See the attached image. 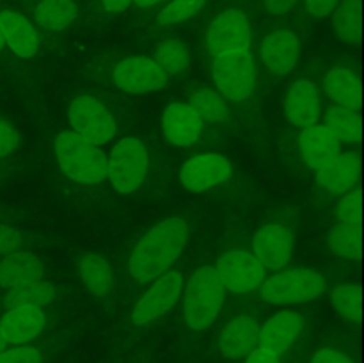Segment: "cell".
Listing matches in <instances>:
<instances>
[{
  "instance_id": "cell-44",
  "label": "cell",
  "mask_w": 364,
  "mask_h": 363,
  "mask_svg": "<svg viewBox=\"0 0 364 363\" xmlns=\"http://www.w3.org/2000/svg\"><path fill=\"white\" fill-rule=\"evenodd\" d=\"M132 2L139 7H151V6H155V4L162 2V0H132Z\"/></svg>"
},
{
  "instance_id": "cell-32",
  "label": "cell",
  "mask_w": 364,
  "mask_h": 363,
  "mask_svg": "<svg viewBox=\"0 0 364 363\" xmlns=\"http://www.w3.org/2000/svg\"><path fill=\"white\" fill-rule=\"evenodd\" d=\"M191 107L198 112L201 120L208 121H224L230 114L226 100L223 98V95L212 91V89H201V91L194 93Z\"/></svg>"
},
{
  "instance_id": "cell-5",
  "label": "cell",
  "mask_w": 364,
  "mask_h": 363,
  "mask_svg": "<svg viewBox=\"0 0 364 363\" xmlns=\"http://www.w3.org/2000/svg\"><path fill=\"white\" fill-rule=\"evenodd\" d=\"M148 173V152L135 137H124L110 152L107 177L121 194L137 191Z\"/></svg>"
},
{
  "instance_id": "cell-1",
  "label": "cell",
  "mask_w": 364,
  "mask_h": 363,
  "mask_svg": "<svg viewBox=\"0 0 364 363\" xmlns=\"http://www.w3.org/2000/svg\"><path fill=\"white\" fill-rule=\"evenodd\" d=\"M187 235L188 226L180 217H169L155 224L132 253V276L141 283H149L162 276L183 251Z\"/></svg>"
},
{
  "instance_id": "cell-43",
  "label": "cell",
  "mask_w": 364,
  "mask_h": 363,
  "mask_svg": "<svg viewBox=\"0 0 364 363\" xmlns=\"http://www.w3.org/2000/svg\"><path fill=\"white\" fill-rule=\"evenodd\" d=\"M130 2L132 0H103V6L110 13H119V11L127 9L130 6Z\"/></svg>"
},
{
  "instance_id": "cell-39",
  "label": "cell",
  "mask_w": 364,
  "mask_h": 363,
  "mask_svg": "<svg viewBox=\"0 0 364 363\" xmlns=\"http://www.w3.org/2000/svg\"><path fill=\"white\" fill-rule=\"evenodd\" d=\"M340 0H306V9L311 16L326 18L336 9Z\"/></svg>"
},
{
  "instance_id": "cell-13",
  "label": "cell",
  "mask_w": 364,
  "mask_h": 363,
  "mask_svg": "<svg viewBox=\"0 0 364 363\" xmlns=\"http://www.w3.org/2000/svg\"><path fill=\"white\" fill-rule=\"evenodd\" d=\"M294 246V235L281 224H267L259 228L252 238L255 256L265 269L272 270H279L290 262Z\"/></svg>"
},
{
  "instance_id": "cell-15",
  "label": "cell",
  "mask_w": 364,
  "mask_h": 363,
  "mask_svg": "<svg viewBox=\"0 0 364 363\" xmlns=\"http://www.w3.org/2000/svg\"><path fill=\"white\" fill-rule=\"evenodd\" d=\"M284 110L290 123L295 127L306 128L316 125L322 114V103L316 85L309 80L294 82L284 100Z\"/></svg>"
},
{
  "instance_id": "cell-45",
  "label": "cell",
  "mask_w": 364,
  "mask_h": 363,
  "mask_svg": "<svg viewBox=\"0 0 364 363\" xmlns=\"http://www.w3.org/2000/svg\"><path fill=\"white\" fill-rule=\"evenodd\" d=\"M6 345H7V340H6V337H4V335H2V331H0V352H4V351H6Z\"/></svg>"
},
{
  "instance_id": "cell-31",
  "label": "cell",
  "mask_w": 364,
  "mask_h": 363,
  "mask_svg": "<svg viewBox=\"0 0 364 363\" xmlns=\"http://www.w3.org/2000/svg\"><path fill=\"white\" fill-rule=\"evenodd\" d=\"M155 60L160 70L169 77V75H180L188 68V52L185 45L178 39H169L164 41L156 48Z\"/></svg>"
},
{
  "instance_id": "cell-4",
  "label": "cell",
  "mask_w": 364,
  "mask_h": 363,
  "mask_svg": "<svg viewBox=\"0 0 364 363\" xmlns=\"http://www.w3.org/2000/svg\"><path fill=\"white\" fill-rule=\"evenodd\" d=\"M326 290V283L318 270L311 267L279 270L265 278L262 283V298L270 305H297L316 299Z\"/></svg>"
},
{
  "instance_id": "cell-30",
  "label": "cell",
  "mask_w": 364,
  "mask_h": 363,
  "mask_svg": "<svg viewBox=\"0 0 364 363\" xmlns=\"http://www.w3.org/2000/svg\"><path fill=\"white\" fill-rule=\"evenodd\" d=\"M327 242L336 255L348 260L359 258L361 256V226L348 223L338 224L331 230Z\"/></svg>"
},
{
  "instance_id": "cell-38",
  "label": "cell",
  "mask_w": 364,
  "mask_h": 363,
  "mask_svg": "<svg viewBox=\"0 0 364 363\" xmlns=\"http://www.w3.org/2000/svg\"><path fill=\"white\" fill-rule=\"evenodd\" d=\"M18 146V132L9 121L0 120V157H6Z\"/></svg>"
},
{
  "instance_id": "cell-17",
  "label": "cell",
  "mask_w": 364,
  "mask_h": 363,
  "mask_svg": "<svg viewBox=\"0 0 364 363\" xmlns=\"http://www.w3.org/2000/svg\"><path fill=\"white\" fill-rule=\"evenodd\" d=\"M259 324L251 315H238L231 319L220 331L219 347L226 358H245L258 344Z\"/></svg>"
},
{
  "instance_id": "cell-14",
  "label": "cell",
  "mask_w": 364,
  "mask_h": 363,
  "mask_svg": "<svg viewBox=\"0 0 364 363\" xmlns=\"http://www.w3.org/2000/svg\"><path fill=\"white\" fill-rule=\"evenodd\" d=\"M301 43L290 31H272L262 45V59L265 66L276 75H288L299 63Z\"/></svg>"
},
{
  "instance_id": "cell-23",
  "label": "cell",
  "mask_w": 364,
  "mask_h": 363,
  "mask_svg": "<svg viewBox=\"0 0 364 363\" xmlns=\"http://www.w3.org/2000/svg\"><path fill=\"white\" fill-rule=\"evenodd\" d=\"M45 274L43 262L32 251L16 249L7 253L0 262V287L13 288L18 285L41 280Z\"/></svg>"
},
{
  "instance_id": "cell-18",
  "label": "cell",
  "mask_w": 364,
  "mask_h": 363,
  "mask_svg": "<svg viewBox=\"0 0 364 363\" xmlns=\"http://www.w3.org/2000/svg\"><path fill=\"white\" fill-rule=\"evenodd\" d=\"M359 174H361V159L358 153H338L329 164L316 171V182L333 194H345L355 187Z\"/></svg>"
},
{
  "instance_id": "cell-29",
  "label": "cell",
  "mask_w": 364,
  "mask_h": 363,
  "mask_svg": "<svg viewBox=\"0 0 364 363\" xmlns=\"http://www.w3.org/2000/svg\"><path fill=\"white\" fill-rule=\"evenodd\" d=\"M334 32L341 41H358L361 32V6L359 0H341L334 9Z\"/></svg>"
},
{
  "instance_id": "cell-46",
  "label": "cell",
  "mask_w": 364,
  "mask_h": 363,
  "mask_svg": "<svg viewBox=\"0 0 364 363\" xmlns=\"http://www.w3.org/2000/svg\"><path fill=\"white\" fill-rule=\"evenodd\" d=\"M6 45V41H4V36H2V31H0V48H2V46Z\"/></svg>"
},
{
  "instance_id": "cell-19",
  "label": "cell",
  "mask_w": 364,
  "mask_h": 363,
  "mask_svg": "<svg viewBox=\"0 0 364 363\" xmlns=\"http://www.w3.org/2000/svg\"><path fill=\"white\" fill-rule=\"evenodd\" d=\"M164 134L173 144L191 146L203 132V120L188 103H171L162 117Z\"/></svg>"
},
{
  "instance_id": "cell-10",
  "label": "cell",
  "mask_w": 364,
  "mask_h": 363,
  "mask_svg": "<svg viewBox=\"0 0 364 363\" xmlns=\"http://www.w3.org/2000/svg\"><path fill=\"white\" fill-rule=\"evenodd\" d=\"M114 84L127 93L159 91L167 84V75L151 57H128L114 68Z\"/></svg>"
},
{
  "instance_id": "cell-8",
  "label": "cell",
  "mask_w": 364,
  "mask_h": 363,
  "mask_svg": "<svg viewBox=\"0 0 364 363\" xmlns=\"http://www.w3.org/2000/svg\"><path fill=\"white\" fill-rule=\"evenodd\" d=\"M251 41V25L240 9L223 11L210 23L208 32H206V48L215 57L249 50Z\"/></svg>"
},
{
  "instance_id": "cell-3",
  "label": "cell",
  "mask_w": 364,
  "mask_h": 363,
  "mask_svg": "<svg viewBox=\"0 0 364 363\" xmlns=\"http://www.w3.org/2000/svg\"><path fill=\"white\" fill-rule=\"evenodd\" d=\"M224 302V285L215 267L205 265L191 278L183 301L185 322L194 331L212 326Z\"/></svg>"
},
{
  "instance_id": "cell-26",
  "label": "cell",
  "mask_w": 364,
  "mask_h": 363,
  "mask_svg": "<svg viewBox=\"0 0 364 363\" xmlns=\"http://www.w3.org/2000/svg\"><path fill=\"white\" fill-rule=\"evenodd\" d=\"M55 298V287L50 281L41 280L31 281V283L18 285V287L9 288L4 305L7 308H18V306H41L50 305Z\"/></svg>"
},
{
  "instance_id": "cell-27",
  "label": "cell",
  "mask_w": 364,
  "mask_h": 363,
  "mask_svg": "<svg viewBox=\"0 0 364 363\" xmlns=\"http://www.w3.org/2000/svg\"><path fill=\"white\" fill-rule=\"evenodd\" d=\"M77 4L73 0H39L34 9L38 25L46 31H63L77 18Z\"/></svg>"
},
{
  "instance_id": "cell-7",
  "label": "cell",
  "mask_w": 364,
  "mask_h": 363,
  "mask_svg": "<svg viewBox=\"0 0 364 363\" xmlns=\"http://www.w3.org/2000/svg\"><path fill=\"white\" fill-rule=\"evenodd\" d=\"M68 116H70L75 134L95 146L105 144L116 134V120L110 110L95 96H77L71 102Z\"/></svg>"
},
{
  "instance_id": "cell-35",
  "label": "cell",
  "mask_w": 364,
  "mask_h": 363,
  "mask_svg": "<svg viewBox=\"0 0 364 363\" xmlns=\"http://www.w3.org/2000/svg\"><path fill=\"white\" fill-rule=\"evenodd\" d=\"M336 216L341 223H361V192H345L336 205Z\"/></svg>"
},
{
  "instance_id": "cell-34",
  "label": "cell",
  "mask_w": 364,
  "mask_h": 363,
  "mask_svg": "<svg viewBox=\"0 0 364 363\" xmlns=\"http://www.w3.org/2000/svg\"><path fill=\"white\" fill-rule=\"evenodd\" d=\"M206 0H173L167 4L159 14V21L162 25H174L180 21L191 20L194 14L201 11Z\"/></svg>"
},
{
  "instance_id": "cell-36",
  "label": "cell",
  "mask_w": 364,
  "mask_h": 363,
  "mask_svg": "<svg viewBox=\"0 0 364 363\" xmlns=\"http://www.w3.org/2000/svg\"><path fill=\"white\" fill-rule=\"evenodd\" d=\"M0 363H43V356L34 347H16L0 352Z\"/></svg>"
},
{
  "instance_id": "cell-40",
  "label": "cell",
  "mask_w": 364,
  "mask_h": 363,
  "mask_svg": "<svg viewBox=\"0 0 364 363\" xmlns=\"http://www.w3.org/2000/svg\"><path fill=\"white\" fill-rule=\"evenodd\" d=\"M311 363H352V359L341 351H336V349H320L313 356Z\"/></svg>"
},
{
  "instance_id": "cell-16",
  "label": "cell",
  "mask_w": 364,
  "mask_h": 363,
  "mask_svg": "<svg viewBox=\"0 0 364 363\" xmlns=\"http://www.w3.org/2000/svg\"><path fill=\"white\" fill-rule=\"evenodd\" d=\"M304 327V319L297 312H279L267 320L258 333V344L263 349L281 354L294 345Z\"/></svg>"
},
{
  "instance_id": "cell-12",
  "label": "cell",
  "mask_w": 364,
  "mask_h": 363,
  "mask_svg": "<svg viewBox=\"0 0 364 363\" xmlns=\"http://www.w3.org/2000/svg\"><path fill=\"white\" fill-rule=\"evenodd\" d=\"M230 160L219 153H201L183 164L180 180L188 191L203 192L231 178Z\"/></svg>"
},
{
  "instance_id": "cell-41",
  "label": "cell",
  "mask_w": 364,
  "mask_h": 363,
  "mask_svg": "<svg viewBox=\"0 0 364 363\" xmlns=\"http://www.w3.org/2000/svg\"><path fill=\"white\" fill-rule=\"evenodd\" d=\"M263 6L270 14L281 16V14L291 13L299 6V0H263Z\"/></svg>"
},
{
  "instance_id": "cell-42",
  "label": "cell",
  "mask_w": 364,
  "mask_h": 363,
  "mask_svg": "<svg viewBox=\"0 0 364 363\" xmlns=\"http://www.w3.org/2000/svg\"><path fill=\"white\" fill-rule=\"evenodd\" d=\"M245 363H281V362H279V354L269 351V349L259 347L249 352L247 362Z\"/></svg>"
},
{
  "instance_id": "cell-21",
  "label": "cell",
  "mask_w": 364,
  "mask_h": 363,
  "mask_svg": "<svg viewBox=\"0 0 364 363\" xmlns=\"http://www.w3.org/2000/svg\"><path fill=\"white\" fill-rule=\"evenodd\" d=\"M299 146H301L302 159L313 171L322 169L338 153H341L340 141L323 125L306 127L299 135Z\"/></svg>"
},
{
  "instance_id": "cell-20",
  "label": "cell",
  "mask_w": 364,
  "mask_h": 363,
  "mask_svg": "<svg viewBox=\"0 0 364 363\" xmlns=\"http://www.w3.org/2000/svg\"><path fill=\"white\" fill-rule=\"evenodd\" d=\"M46 317L38 306H18L11 308L0 320V331L9 344L23 345L34 340L43 331Z\"/></svg>"
},
{
  "instance_id": "cell-24",
  "label": "cell",
  "mask_w": 364,
  "mask_h": 363,
  "mask_svg": "<svg viewBox=\"0 0 364 363\" xmlns=\"http://www.w3.org/2000/svg\"><path fill=\"white\" fill-rule=\"evenodd\" d=\"M327 95L340 107L361 109V80L348 68H333L326 77Z\"/></svg>"
},
{
  "instance_id": "cell-2",
  "label": "cell",
  "mask_w": 364,
  "mask_h": 363,
  "mask_svg": "<svg viewBox=\"0 0 364 363\" xmlns=\"http://www.w3.org/2000/svg\"><path fill=\"white\" fill-rule=\"evenodd\" d=\"M55 153L60 169L71 180L80 184H98L107 178L109 159L105 153L73 130L60 132L57 135Z\"/></svg>"
},
{
  "instance_id": "cell-22",
  "label": "cell",
  "mask_w": 364,
  "mask_h": 363,
  "mask_svg": "<svg viewBox=\"0 0 364 363\" xmlns=\"http://www.w3.org/2000/svg\"><path fill=\"white\" fill-rule=\"evenodd\" d=\"M0 31L4 41L9 45L16 56L32 57L39 50V34L34 25L16 11H2L0 13Z\"/></svg>"
},
{
  "instance_id": "cell-11",
  "label": "cell",
  "mask_w": 364,
  "mask_h": 363,
  "mask_svg": "<svg viewBox=\"0 0 364 363\" xmlns=\"http://www.w3.org/2000/svg\"><path fill=\"white\" fill-rule=\"evenodd\" d=\"M181 288H183L181 274L178 270L167 273L135 305L134 312H132V322L137 324V326H144V324L162 317L164 313H167L176 305Z\"/></svg>"
},
{
  "instance_id": "cell-37",
  "label": "cell",
  "mask_w": 364,
  "mask_h": 363,
  "mask_svg": "<svg viewBox=\"0 0 364 363\" xmlns=\"http://www.w3.org/2000/svg\"><path fill=\"white\" fill-rule=\"evenodd\" d=\"M21 242H23V235L14 228L0 224V255H7L16 249H20Z\"/></svg>"
},
{
  "instance_id": "cell-33",
  "label": "cell",
  "mask_w": 364,
  "mask_h": 363,
  "mask_svg": "<svg viewBox=\"0 0 364 363\" xmlns=\"http://www.w3.org/2000/svg\"><path fill=\"white\" fill-rule=\"evenodd\" d=\"M331 299H333L334 308L345 319L359 322L361 319V288L355 285H340L338 288H334Z\"/></svg>"
},
{
  "instance_id": "cell-6",
  "label": "cell",
  "mask_w": 364,
  "mask_h": 363,
  "mask_svg": "<svg viewBox=\"0 0 364 363\" xmlns=\"http://www.w3.org/2000/svg\"><path fill=\"white\" fill-rule=\"evenodd\" d=\"M213 78H215L217 89L224 98L231 100V102H244L255 89V57L249 53V50L215 57Z\"/></svg>"
},
{
  "instance_id": "cell-28",
  "label": "cell",
  "mask_w": 364,
  "mask_h": 363,
  "mask_svg": "<svg viewBox=\"0 0 364 363\" xmlns=\"http://www.w3.org/2000/svg\"><path fill=\"white\" fill-rule=\"evenodd\" d=\"M323 127L340 142H358L361 139V116L345 107H331L323 117Z\"/></svg>"
},
{
  "instance_id": "cell-25",
  "label": "cell",
  "mask_w": 364,
  "mask_h": 363,
  "mask_svg": "<svg viewBox=\"0 0 364 363\" xmlns=\"http://www.w3.org/2000/svg\"><path fill=\"white\" fill-rule=\"evenodd\" d=\"M80 278L87 290L96 298H105L112 290V270L110 265L96 253H85L78 262Z\"/></svg>"
},
{
  "instance_id": "cell-9",
  "label": "cell",
  "mask_w": 364,
  "mask_h": 363,
  "mask_svg": "<svg viewBox=\"0 0 364 363\" xmlns=\"http://www.w3.org/2000/svg\"><path fill=\"white\" fill-rule=\"evenodd\" d=\"M215 270L223 280L224 288H230L231 292H238V294L256 290L262 287L267 278L265 267L252 253L244 251V249L224 253L217 260Z\"/></svg>"
}]
</instances>
